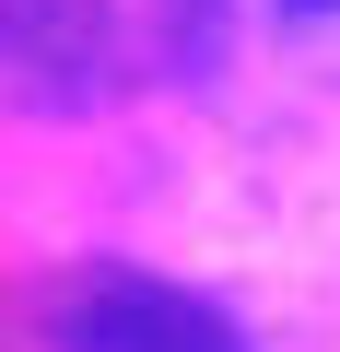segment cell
<instances>
[{"label": "cell", "mask_w": 340, "mask_h": 352, "mask_svg": "<svg viewBox=\"0 0 340 352\" xmlns=\"http://www.w3.org/2000/svg\"><path fill=\"white\" fill-rule=\"evenodd\" d=\"M36 329H47V352H247V329H235L212 294L152 282V270H129V258L59 270V282L36 294Z\"/></svg>", "instance_id": "obj_1"}, {"label": "cell", "mask_w": 340, "mask_h": 352, "mask_svg": "<svg viewBox=\"0 0 340 352\" xmlns=\"http://www.w3.org/2000/svg\"><path fill=\"white\" fill-rule=\"evenodd\" d=\"M117 82H129V36L106 0H0V106L94 118Z\"/></svg>", "instance_id": "obj_2"}, {"label": "cell", "mask_w": 340, "mask_h": 352, "mask_svg": "<svg viewBox=\"0 0 340 352\" xmlns=\"http://www.w3.org/2000/svg\"><path fill=\"white\" fill-rule=\"evenodd\" d=\"M152 36L177 71H235L270 47V0H152Z\"/></svg>", "instance_id": "obj_3"}, {"label": "cell", "mask_w": 340, "mask_h": 352, "mask_svg": "<svg viewBox=\"0 0 340 352\" xmlns=\"http://www.w3.org/2000/svg\"><path fill=\"white\" fill-rule=\"evenodd\" d=\"M270 47H293L340 82V0H270Z\"/></svg>", "instance_id": "obj_4"}]
</instances>
